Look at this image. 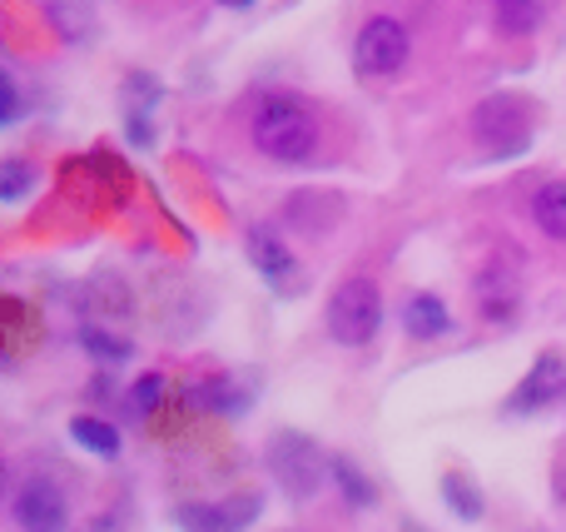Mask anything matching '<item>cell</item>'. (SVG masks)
Here are the masks:
<instances>
[{
  "instance_id": "obj_1",
  "label": "cell",
  "mask_w": 566,
  "mask_h": 532,
  "mask_svg": "<svg viewBox=\"0 0 566 532\" xmlns=\"http://www.w3.org/2000/svg\"><path fill=\"white\" fill-rule=\"evenodd\" d=\"M249 135H254V149L274 165H308L318 155V115L303 105L298 95H264L249 115Z\"/></svg>"
},
{
  "instance_id": "obj_2",
  "label": "cell",
  "mask_w": 566,
  "mask_h": 532,
  "mask_svg": "<svg viewBox=\"0 0 566 532\" xmlns=\"http://www.w3.org/2000/svg\"><path fill=\"white\" fill-rule=\"evenodd\" d=\"M269 473L279 478V488L293 498V503H308L318 498L323 483H333V458L313 444L298 428H283V434L269 438Z\"/></svg>"
},
{
  "instance_id": "obj_3",
  "label": "cell",
  "mask_w": 566,
  "mask_h": 532,
  "mask_svg": "<svg viewBox=\"0 0 566 532\" xmlns=\"http://www.w3.org/2000/svg\"><path fill=\"white\" fill-rule=\"evenodd\" d=\"M472 139L478 149L502 165V159L527 155L532 145V105L517 95H488L478 109H472Z\"/></svg>"
},
{
  "instance_id": "obj_4",
  "label": "cell",
  "mask_w": 566,
  "mask_h": 532,
  "mask_svg": "<svg viewBox=\"0 0 566 532\" xmlns=\"http://www.w3.org/2000/svg\"><path fill=\"white\" fill-rule=\"evenodd\" d=\"M323 324H328L333 344H343V348L373 344V334L382 328V294H378V284H373V279H343V284L328 294Z\"/></svg>"
},
{
  "instance_id": "obj_5",
  "label": "cell",
  "mask_w": 566,
  "mask_h": 532,
  "mask_svg": "<svg viewBox=\"0 0 566 532\" xmlns=\"http://www.w3.org/2000/svg\"><path fill=\"white\" fill-rule=\"evenodd\" d=\"M408 50H412V35L398 15H373V20H363L358 40H353V70L368 80L398 75L408 65Z\"/></svg>"
},
{
  "instance_id": "obj_6",
  "label": "cell",
  "mask_w": 566,
  "mask_h": 532,
  "mask_svg": "<svg viewBox=\"0 0 566 532\" xmlns=\"http://www.w3.org/2000/svg\"><path fill=\"white\" fill-rule=\"evenodd\" d=\"M10 518H15L20 532H65L70 528V503H65V493H60L55 478L35 473L15 488V498H10Z\"/></svg>"
},
{
  "instance_id": "obj_7",
  "label": "cell",
  "mask_w": 566,
  "mask_h": 532,
  "mask_svg": "<svg viewBox=\"0 0 566 532\" xmlns=\"http://www.w3.org/2000/svg\"><path fill=\"white\" fill-rule=\"evenodd\" d=\"M259 508H264L259 493H244V498H224V503H185L175 508V518L185 532H244L259 518Z\"/></svg>"
},
{
  "instance_id": "obj_8",
  "label": "cell",
  "mask_w": 566,
  "mask_h": 532,
  "mask_svg": "<svg viewBox=\"0 0 566 532\" xmlns=\"http://www.w3.org/2000/svg\"><path fill=\"white\" fill-rule=\"evenodd\" d=\"M562 394H566V364H562V354L547 348V354H537L532 374L512 388L507 414H542V408H552Z\"/></svg>"
},
{
  "instance_id": "obj_9",
  "label": "cell",
  "mask_w": 566,
  "mask_h": 532,
  "mask_svg": "<svg viewBox=\"0 0 566 532\" xmlns=\"http://www.w3.org/2000/svg\"><path fill=\"white\" fill-rule=\"evenodd\" d=\"M249 259H254L259 274H264L274 289H283V294H293V289H298V274H303L298 259H293V249L283 244V239L269 225L249 229Z\"/></svg>"
},
{
  "instance_id": "obj_10",
  "label": "cell",
  "mask_w": 566,
  "mask_h": 532,
  "mask_svg": "<svg viewBox=\"0 0 566 532\" xmlns=\"http://www.w3.org/2000/svg\"><path fill=\"white\" fill-rule=\"evenodd\" d=\"M185 398H189L195 408H209V414H244V408H249V388L239 384L234 374L199 378V384L185 388Z\"/></svg>"
},
{
  "instance_id": "obj_11",
  "label": "cell",
  "mask_w": 566,
  "mask_h": 532,
  "mask_svg": "<svg viewBox=\"0 0 566 532\" xmlns=\"http://www.w3.org/2000/svg\"><path fill=\"white\" fill-rule=\"evenodd\" d=\"M402 328H408V338H442L452 334V314L438 294L422 289V294H408V304H402Z\"/></svg>"
},
{
  "instance_id": "obj_12",
  "label": "cell",
  "mask_w": 566,
  "mask_h": 532,
  "mask_svg": "<svg viewBox=\"0 0 566 532\" xmlns=\"http://www.w3.org/2000/svg\"><path fill=\"white\" fill-rule=\"evenodd\" d=\"M129 289L119 284V279H109V274H99V279H90L85 289H80V309H85V324H99V319H125L129 314Z\"/></svg>"
},
{
  "instance_id": "obj_13",
  "label": "cell",
  "mask_w": 566,
  "mask_h": 532,
  "mask_svg": "<svg viewBox=\"0 0 566 532\" xmlns=\"http://www.w3.org/2000/svg\"><path fill=\"white\" fill-rule=\"evenodd\" d=\"M478 304L492 324H507V314L517 309V279H512L502 264H488L478 274Z\"/></svg>"
},
{
  "instance_id": "obj_14",
  "label": "cell",
  "mask_w": 566,
  "mask_h": 532,
  "mask_svg": "<svg viewBox=\"0 0 566 532\" xmlns=\"http://www.w3.org/2000/svg\"><path fill=\"white\" fill-rule=\"evenodd\" d=\"M70 438H75L85 453H95V458H119V428L115 424H105V418H95V414H80V418H70Z\"/></svg>"
},
{
  "instance_id": "obj_15",
  "label": "cell",
  "mask_w": 566,
  "mask_h": 532,
  "mask_svg": "<svg viewBox=\"0 0 566 532\" xmlns=\"http://www.w3.org/2000/svg\"><path fill=\"white\" fill-rule=\"evenodd\" d=\"M532 219H537L542 234L566 239V179L537 185V195H532Z\"/></svg>"
},
{
  "instance_id": "obj_16",
  "label": "cell",
  "mask_w": 566,
  "mask_h": 532,
  "mask_svg": "<svg viewBox=\"0 0 566 532\" xmlns=\"http://www.w3.org/2000/svg\"><path fill=\"white\" fill-rule=\"evenodd\" d=\"M333 483H338V493H343V503H348V508H373V503H378L373 478L363 473L353 458H343V453H333Z\"/></svg>"
},
{
  "instance_id": "obj_17",
  "label": "cell",
  "mask_w": 566,
  "mask_h": 532,
  "mask_svg": "<svg viewBox=\"0 0 566 532\" xmlns=\"http://www.w3.org/2000/svg\"><path fill=\"white\" fill-rule=\"evenodd\" d=\"M442 503H448L452 518H462V523H478V518L488 513V503H482L478 483H472V478H462V473H448V478H442Z\"/></svg>"
},
{
  "instance_id": "obj_18",
  "label": "cell",
  "mask_w": 566,
  "mask_h": 532,
  "mask_svg": "<svg viewBox=\"0 0 566 532\" xmlns=\"http://www.w3.org/2000/svg\"><path fill=\"white\" fill-rule=\"evenodd\" d=\"M80 348H85L95 364H125L135 348H129V338L109 334L105 324H80Z\"/></svg>"
},
{
  "instance_id": "obj_19",
  "label": "cell",
  "mask_w": 566,
  "mask_h": 532,
  "mask_svg": "<svg viewBox=\"0 0 566 532\" xmlns=\"http://www.w3.org/2000/svg\"><path fill=\"white\" fill-rule=\"evenodd\" d=\"M542 20H547V10H542L537 0H497V25L507 30V35H532Z\"/></svg>"
},
{
  "instance_id": "obj_20",
  "label": "cell",
  "mask_w": 566,
  "mask_h": 532,
  "mask_svg": "<svg viewBox=\"0 0 566 532\" xmlns=\"http://www.w3.org/2000/svg\"><path fill=\"white\" fill-rule=\"evenodd\" d=\"M45 15L55 20V30L70 40V45H80V40L95 35V15H90L85 6H60L55 0V6H45Z\"/></svg>"
},
{
  "instance_id": "obj_21",
  "label": "cell",
  "mask_w": 566,
  "mask_h": 532,
  "mask_svg": "<svg viewBox=\"0 0 566 532\" xmlns=\"http://www.w3.org/2000/svg\"><path fill=\"white\" fill-rule=\"evenodd\" d=\"M165 394H169V378L165 374H145V378H135V388H129V414H135V418H145V414H155V408L159 404H165Z\"/></svg>"
},
{
  "instance_id": "obj_22",
  "label": "cell",
  "mask_w": 566,
  "mask_h": 532,
  "mask_svg": "<svg viewBox=\"0 0 566 532\" xmlns=\"http://www.w3.org/2000/svg\"><path fill=\"white\" fill-rule=\"evenodd\" d=\"M159 80L155 75H145V70H135V75L125 80V109H139V115H155V105H159Z\"/></svg>"
},
{
  "instance_id": "obj_23",
  "label": "cell",
  "mask_w": 566,
  "mask_h": 532,
  "mask_svg": "<svg viewBox=\"0 0 566 532\" xmlns=\"http://www.w3.org/2000/svg\"><path fill=\"white\" fill-rule=\"evenodd\" d=\"M30 185H35V169H30L20 155H10L6 165H0V199H6V205H15Z\"/></svg>"
},
{
  "instance_id": "obj_24",
  "label": "cell",
  "mask_w": 566,
  "mask_h": 532,
  "mask_svg": "<svg viewBox=\"0 0 566 532\" xmlns=\"http://www.w3.org/2000/svg\"><path fill=\"white\" fill-rule=\"evenodd\" d=\"M20 119V80L15 70H0V125H15Z\"/></svg>"
},
{
  "instance_id": "obj_25",
  "label": "cell",
  "mask_w": 566,
  "mask_h": 532,
  "mask_svg": "<svg viewBox=\"0 0 566 532\" xmlns=\"http://www.w3.org/2000/svg\"><path fill=\"white\" fill-rule=\"evenodd\" d=\"M552 493H557V503H566V463L557 468V478H552Z\"/></svg>"
},
{
  "instance_id": "obj_26",
  "label": "cell",
  "mask_w": 566,
  "mask_h": 532,
  "mask_svg": "<svg viewBox=\"0 0 566 532\" xmlns=\"http://www.w3.org/2000/svg\"><path fill=\"white\" fill-rule=\"evenodd\" d=\"M402 532H422V528L418 523H402Z\"/></svg>"
}]
</instances>
